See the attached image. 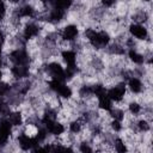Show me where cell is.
<instances>
[{
	"mask_svg": "<svg viewBox=\"0 0 153 153\" xmlns=\"http://www.w3.org/2000/svg\"><path fill=\"white\" fill-rule=\"evenodd\" d=\"M5 41H6V33H5L4 30L0 27V45H4Z\"/></svg>",
	"mask_w": 153,
	"mask_h": 153,
	"instance_id": "6",
	"label": "cell"
},
{
	"mask_svg": "<svg viewBox=\"0 0 153 153\" xmlns=\"http://www.w3.org/2000/svg\"><path fill=\"white\" fill-rule=\"evenodd\" d=\"M126 92H127L126 81H118L115 85L106 88V96L110 98V100L114 104L122 102L124 96H126Z\"/></svg>",
	"mask_w": 153,
	"mask_h": 153,
	"instance_id": "2",
	"label": "cell"
},
{
	"mask_svg": "<svg viewBox=\"0 0 153 153\" xmlns=\"http://www.w3.org/2000/svg\"><path fill=\"white\" fill-rule=\"evenodd\" d=\"M127 32L131 38H134L139 42H145V41L152 42V39H151V37H152L151 29H148L146 25L129 23V25L127 27Z\"/></svg>",
	"mask_w": 153,
	"mask_h": 153,
	"instance_id": "1",
	"label": "cell"
},
{
	"mask_svg": "<svg viewBox=\"0 0 153 153\" xmlns=\"http://www.w3.org/2000/svg\"><path fill=\"white\" fill-rule=\"evenodd\" d=\"M59 31H60L61 39L67 41V42H75L79 38L80 32H81L80 27L76 24H73V23L65 24L63 26L59 27Z\"/></svg>",
	"mask_w": 153,
	"mask_h": 153,
	"instance_id": "3",
	"label": "cell"
},
{
	"mask_svg": "<svg viewBox=\"0 0 153 153\" xmlns=\"http://www.w3.org/2000/svg\"><path fill=\"white\" fill-rule=\"evenodd\" d=\"M112 151L114 153H129V148L127 143L120 135H117L112 142Z\"/></svg>",
	"mask_w": 153,
	"mask_h": 153,
	"instance_id": "5",
	"label": "cell"
},
{
	"mask_svg": "<svg viewBox=\"0 0 153 153\" xmlns=\"http://www.w3.org/2000/svg\"><path fill=\"white\" fill-rule=\"evenodd\" d=\"M126 87H127V91L129 93H131L133 96H135V97L141 94L146 88H151L149 86L145 85L142 79L135 78V76H130V78H128L126 80Z\"/></svg>",
	"mask_w": 153,
	"mask_h": 153,
	"instance_id": "4",
	"label": "cell"
}]
</instances>
